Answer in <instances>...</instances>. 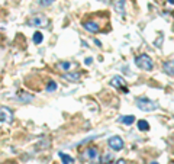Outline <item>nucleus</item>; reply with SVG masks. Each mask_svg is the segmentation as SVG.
Wrapping results in <instances>:
<instances>
[{
    "instance_id": "nucleus-22",
    "label": "nucleus",
    "mask_w": 174,
    "mask_h": 164,
    "mask_svg": "<svg viewBox=\"0 0 174 164\" xmlns=\"http://www.w3.org/2000/svg\"><path fill=\"white\" fill-rule=\"evenodd\" d=\"M116 164H126V161H125V160H118Z\"/></svg>"
},
{
    "instance_id": "nucleus-5",
    "label": "nucleus",
    "mask_w": 174,
    "mask_h": 164,
    "mask_svg": "<svg viewBox=\"0 0 174 164\" xmlns=\"http://www.w3.org/2000/svg\"><path fill=\"white\" fill-rule=\"evenodd\" d=\"M0 112H1V118H0L1 119V124H12L13 122V113H12V111L9 108L1 106Z\"/></svg>"
},
{
    "instance_id": "nucleus-20",
    "label": "nucleus",
    "mask_w": 174,
    "mask_h": 164,
    "mask_svg": "<svg viewBox=\"0 0 174 164\" xmlns=\"http://www.w3.org/2000/svg\"><path fill=\"white\" fill-rule=\"evenodd\" d=\"M38 3L41 4V6H50L54 3V0H38Z\"/></svg>"
},
{
    "instance_id": "nucleus-14",
    "label": "nucleus",
    "mask_w": 174,
    "mask_h": 164,
    "mask_svg": "<svg viewBox=\"0 0 174 164\" xmlns=\"http://www.w3.org/2000/svg\"><path fill=\"white\" fill-rule=\"evenodd\" d=\"M138 129L139 131H148L150 129V124L145 119H141V121H138Z\"/></svg>"
},
{
    "instance_id": "nucleus-4",
    "label": "nucleus",
    "mask_w": 174,
    "mask_h": 164,
    "mask_svg": "<svg viewBox=\"0 0 174 164\" xmlns=\"http://www.w3.org/2000/svg\"><path fill=\"white\" fill-rule=\"evenodd\" d=\"M107 142H109V147L112 148L113 151H119V150L123 148V139H122L121 137H118V135L110 137Z\"/></svg>"
},
{
    "instance_id": "nucleus-13",
    "label": "nucleus",
    "mask_w": 174,
    "mask_h": 164,
    "mask_svg": "<svg viewBox=\"0 0 174 164\" xmlns=\"http://www.w3.org/2000/svg\"><path fill=\"white\" fill-rule=\"evenodd\" d=\"M115 9H116V12H118L121 16H125V0H119V1L116 3Z\"/></svg>"
},
{
    "instance_id": "nucleus-15",
    "label": "nucleus",
    "mask_w": 174,
    "mask_h": 164,
    "mask_svg": "<svg viewBox=\"0 0 174 164\" xmlns=\"http://www.w3.org/2000/svg\"><path fill=\"white\" fill-rule=\"evenodd\" d=\"M57 67H58L60 70H65V71H67V70L71 68V63H68V61H63V63H58Z\"/></svg>"
},
{
    "instance_id": "nucleus-2",
    "label": "nucleus",
    "mask_w": 174,
    "mask_h": 164,
    "mask_svg": "<svg viewBox=\"0 0 174 164\" xmlns=\"http://www.w3.org/2000/svg\"><path fill=\"white\" fill-rule=\"evenodd\" d=\"M135 64H137L141 70H147V71H151V70L154 68V63H152V60H151L150 55H147V54H141L139 57H137Z\"/></svg>"
},
{
    "instance_id": "nucleus-8",
    "label": "nucleus",
    "mask_w": 174,
    "mask_h": 164,
    "mask_svg": "<svg viewBox=\"0 0 174 164\" xmlns=\"http://www.w3.org/2000/svg\"><path fill=\"white\" fill-rule=\"evenodd\" d=\"M110 84H112L113 87L122 89V87H125V80H123V77H122V76H115V77H112Z\"/></svg>"
},
{
    "instance_id": "nucleus-23",
    "label": "nucleus",
    "mask_w": 174,
    "mask_h": 164,
    "mask_svg": "<svg viewBox=\"0 0 174 164\" xmlns=\"http://www.w3.org/2000/svg\"><path fill=\"white\" fill-rule=\"evenodd\" d=\"M168 3H171V4H174V0H168Z\"/></svg>"
},
{
    "instance_id": "nucleus-24",
    "label": "nucleus",
    "mask_w": 174,
    "mask_h": 164,
    "mask_svg": "<svg viewBox=\"0 0 174 164\" xmlns=\"http://www.w3.org/2000/svg\"><path fill=\"white\" fill-rule=\"evenodd\" d=\"M100 1H103V3H107V1H109V0H100Z\"/></svg>"
},
{
    "instance_id": "nucleus-10",
    "label": "nucleus",
    "mask_w": 174,
    "mask_h": 164,
    "mask_svg": "<svg viewBox=\"0 0 174 164\" xmlns=\"http://www.w3.org/2000/svg\"><path fill=\"white\" fill-rule=\"evenodd\" d=\"M64 79H65L67 82L75 83L80 80V73H67V74H64Z\"/></svg>"
},
{
    "instance_id": "nucleus-9",
    "label": "nucleus",
    "mask_w": 174,
    "mask_h": 164,
    "mask_svg": "<svg viewBox=\"0 0 174 164\" xmlns=\"http://www.w3.org/2000/svg\"><path fill=\"white\" fill-rule=\"evenodd\" d=\"M162 70L164 73H167L168 76H174V60L173 61H165L162 64Z\"/></svg>"
},
{
    "instance_id": "nucleus-12",
    "label": "nucleus",
    "mask_w": 174,
    "mask_h": 164,
    "mask_svg": "<svg viewBox=\"0 0 174 164\" xmlns=\"http://www.w3.org/2000/svg\"><path fill=\"white\" fill-rule=\"evenodd\" d=\"M58 157L63 160V164H73L74 163L73 157H70V155H67V154H64L63 151H58Z\"/></svg>"
},
{
    "instance_id": "nucleus-19",
    "label": "nucleus",
    "mask_w": 174,
    "mask_h": 164,
    "mask_svg": "<svg viewBox=\"0 0 174 164\" xmlns=\"http://www.w3.org/2000/svg\"><path fill=\"white\" fill-rule=\"evenodd\" d=\"M20 95H22V99H20V100H23V102H29V100H32V99H34V96L26 95V93H23V92H22Z\"/></svg>"
},
{
    "instance_id": "nucleus-25",
    "label": "nucleus",
    "mask_w": 174,
    "mask_h": 164,
    "mask_svg": "<svg viewBox=\"0 0 174 164\" xmlns=\"http://www.w3.org/2000/svg\"><path fill=\"white\" fill-rule=\"evenodd\" d=\"M150 164H160V163H157V161H152V163H150Z\"/></svg>"
},
{
    "instance_id": "nucleus-17",
    "label": "nucleus",
    "mask_w": 174,
    "mask_h": 164,
    "mask_svg": "<svg viewBox=\"0 0 174 164\" xmlns=\"http://www.w3.org/2000/svg\"><path fill=\"white\" fill-rule=\"evenodd\" d=\"M57 90V83L55 82H50L48 83V86H47V92L48 93H51V92H55Z\"/></svg>"
},
{
    "instance_id": "nucleus-16",
    "label": "nucleus",
    "mask_w": 174,
    "mask_h": 164,
    "mask_svg": "<svg viewBox=\"0 0 174 164\" xmlns=\"http://www.w3.org/2000/svg\"><path fill=\"white\" fill-rule=\"evenodd\" d=\"M44 41V35H42V32H35L34 33V42L35 44H41Z\"/></svg>"
},
{
    "instance_id": "nucleus-7",
    "label": "nucleus",
    "mask_w": 174,
    "mask_h": 164,
    "mask_svg": "<svg viewBox=\"0 0 174 164\" xmlns=\"http://www.w3.org/2000/svg\"><path fill=\"white\" fill-rule=\"evenodd\" d=\"M83 28L88 31V32H97L99 31V23L97 22H94V20H86V22H83Z\"/></svg>"
},
{
    "instance_id": "nucleus-21",
    "label": "nucleus",
    "mask_w": 174,
    "mask_h": 164,
    "mask_svg": "<svg viewBox=\"0 0 174 164\" xmlns=\"http://www.w3.org/2000/svg\"><path fill=\"white\" fill-rule=\"evenodd\" d=\"M84 63H86L87 66H88V64H91V57H88V58H86V60H84Z\"/></svg>"
},
{
    "instance_id": "nucleus-6",
    "label": "nucleus",
    "mask_w": 174,
    "mask_h": 164,
    "mask_svg": "<svg viewBox=\"0 0 174 164\" xmlns=\"http://www.w3.org/2000/svg\"><path fill=\"white\" fill-rule=\"evenodd\" d=\"M84 157H87L88 160H91V161H97L99 158H100V155H99V150L94 147H88L84 151Z\"/></svg>"
},
{
    "instance_id": "nucleus-1",
    "label": "nucleus",
    "mask_w": 174,
    "mask_h": 164,
    "mask_svg": "<svg viewBox=\"0 0 174 164\" xmlns=\"http://www.w3.org/2000/svg\"><path fill=\"white\" fill-rule=\"evenodd\" d=\"M135 105H137L138 109L145 111V112H152V111H155L158 108V103L148 98H138L135 100Z\"/></svg>"
},
{
    "instance_id": "nucleus-3",
    "label": "nucleus",
    "mask_w": 174,
    "mask_h": 164,
    "mask_svg": "<svg viewBox=\"0 0 174 164\" xmlns=\"http://www.w3.org/2000/svg\"><path fill=\"white\" fill-rule=\"evenodd\" d=\"M31 26H47V23H48V19L44 16V15H35L29 19V22H28Z\"/></svg>"
},
{
    "instance_id": "nucleus-11",
    "label": "nucleus",
    "mask_w": 174,
    "mask_h": 164,
    "mask_svg": "<svg viewBox=\"0 0 174 164\" xmlns=\"http://www.w3.org/2000/svg\"><path fill=\"white\" fill-rule=\"evenodd\" d=\"M118 121H119L121 124H125V125H131V124H134L135 116L134 115H125V116H121Z\"/></svg>"
},
{
    "instance_id": "nucleus-18",
    "label": "nucleus",
    "mask_w": 174,
    "mask_h": 164,
    "mask_svg": "<svg viewBox=\"0 0 174 164\" xmlns=\"http://www.w3.org/2000/svg\"><path fill=\"white\" fill-rule=\"evenodd\" d=\"M110 161H112V154H109V152H107V154H104L103 158H102V163H103V164H109Z\"/></svg>"
}]
</instances>
